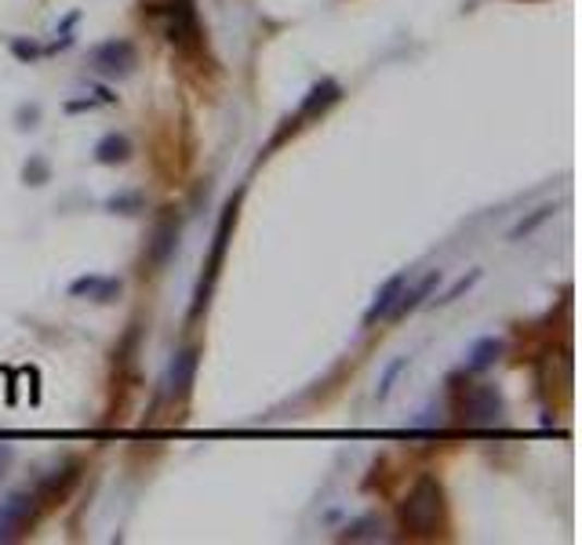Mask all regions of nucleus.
<instances>
[{
	"label": "nucleus",
	"instance_id": "f257e3e1",
	"mask_svg": "<svg viewBox=\"0 0 582 545\" xmlns=\"http://www.w3.org/2000/svg\"><path fill=\"white\" fill-rule=\"evenodd\" d=\"M397 520H401V531L415 534V538L437 534L440 523H445V487H440V480L419 476L415 487L404 495L401 509H397Z\"/></svg>",
	"mask_w": 582,
	"mask_h": 545
},
{
	"label": "nucleus",
	"instance_id": "f03ea898",
	"mask_svg": "<svg viewBox=\"0 0 582 545\" xmlns=\"http://www.w3.org/2000/svg\"><path fill=\"white\" fill-rule=\"evenodd\" d=\"M456 414L470 429H492V425H499L506 419V400L488 382H477V386L462 389V397L456 400Z\"/></svg>",
	"mask_w": 582,
	"mask_h": 545
},
{
	"label": "nucleus",
	"instance_id": "7ed1b4c3",
	"mask_svg": "<svg viewBox=\"0 0 582 545\" xmlns=\"http://www.w3.org/2000/svg\"><path fill=\"white\" fill-rule=\"evenodd\" d=\"M237 207H241V196H233V201L226 204L222 218H219V229H215L208 262H204V272H201V283H197V302H193V316H197L204 305H208L211 291H215V280H219V272H222L226 251H230V237H233V226H237Z\"/></svg>",
	"mask_w": 582,
	"mask_h": 545
},
{
	"label": "nucleus",
	"instance_id": "20e7f679",
	"mask_svg": "<svg viewBox=\"0 0 582 545\" xmlns=\"http://www.w3.org/2000/svg\"><path fill=\"white\" fill-rule=\"evenodd\" d=\"M154 19L165 40H171L175 48H190L201 37V22L197 11H193V0H160L154 8Z\"/></svg>",
	"mask_w": 582,
	"mask_h": 545
},
{
	"label": "nucleus",
	"instance_id": "39448f33",
	"mask_svg": "<svg viewBox=\"0 0 582 545\" xmlns=\"http://www.w3.org/2000/svg\"><path fill=\"white\" fill-rule=\"evenodd\" d=\"M88 65L106 81H121V76H132L135 65H138V51L132 40L124 37H113V40H102L95 44L88 51Z\"/></svg>",
	"mask_w": 582,
	"mask_h": 545
},
{
	"label": "nucleus",
	"instance_id": "423d86ee",
	"mask_svg": "<svg viewBox=\"0 0 582 545\" xmlns=\"http://www.w3.org/2000/svg\"><path fill=\"white\" fill-rule=\"evenodd\" d=\"M37 495L34 491H15V495H8L0 501V542H15L23 538V534L34 528L37 520Z\"/></svg>",
	"mask_w": 582,
	"mask_h": 545
},
{
	"label": "nucleus",
	"instance_id": "0eeeda50",
	"mask_svg": "<svg viewBox=\"0 0 582 545\" xmlns=\"http://www.w3.org/2000/svg\"><path fill=\"white\" fill-rule=\"evenodd\" d=\"M342 98V87L336 84V81H320V84H314L310 87V95L303 98V106H299V113H295V120H288V128L280 131L277 135V142L288 135V131H299L306 124V120H314V117H325L331 106H336Z\"/></svg>",
	"mask_w": 582,
	"mask_h": 545
},
{
	"label": "nucleus",
	"instance_id": "6e6552de",
	"mask_svg": "<svg viewBox=\"0 0 582 545\" xmlns=\"http://www.w3.org/2000/svg\"><path fill=\"white\" fill-rule=\"evenodd\" d=\"M440 283V269H429L426 277H419L412 288H401V299L393 302V310H390V320H404L408 313H415L419 305H423L429 299V291H434Z\"/></svg>",
	"mask_w": 582,
	"mask_h": 545
},
{
	"label": "nucleus",
	"instance_id": "1a4fd4ad",
	"mask_svg": "<svg viewBox=\"0 0 582 545\" xmlns=\"http://www.w3.org/2000/svg\"><path fill=\"white\" fill-rule=\"evenodd\" d=\"M81 480V465L77 462H70V465H62V469H56L51 476H45L40 480V487L34 491L37 495V501H45V506H51V501H62L73 491V484Z\"/></svg>",
	"mask_w": 582,
	"mask_h": 545
},
{
	"label": "nucleus",
	"instance_id": "9d476101",
	"mask_svg": "<svg viewBox=\"0 0 582 545\" xmlns=\"http://www.w3.org/2000/svg\"><path fill=\"white\" fill-rule=\"evenodd\" d=\"M193 375H197V349H182L168 367V392L171 397H186L190 386H193Z\"/></svg>",
	"mask_w": 582,
	"mask_h": 545
},
{
	"label": "nucleus",
	"instance_id": "9b49d317",
	"mask_svg": "<svg viewBox=\"0 0 582 545\" xmlns=\"http://www.w3.org/2000/svg\"><path fill=\"white\" fill-rule=\"evenodd\" d=\"M408 283V277L404 272H397V277H390L383 283V291L375 294V302L368 305V313H364V327H372L375 320H386L390 316V310H393V302L401 299V288Z\"/></svg>",
	"mask_w": 582,
	"mask_h": 545
},
{
	"label": "nucleus",
	"instance_id": "f8f14e48",
	"mask_svg": "<svg viewBox=\"0 0 582 545\" xmlns=\"http://www.w3.org/2000/svg\"><path fill=\"white\" fill-rule=\"evenodd\" d=\"M70 294L73 299H84L88 294L92 302H113L117 294H121V280H110V277H81L70 283Z\"/></svg>",
	"mask_w": 582,
	"mask_h": 545
},
{
	"label": "nucleus",
	"instance_id": "ddd939ff",
	"mask_svg": "<svg viewBox=\"0 0 582 545\" xmlns=\"http://www.w3.org/2000/svg\"><path fill=\"white\" fill-rule=\"evenodd\" d=\"M175 244H179V222L175 218H165L157 229H154V244H149V258L157 262H168V255L175 251Z\"/></svg>",
	"mask_w": 582,
	"mask_h": 545
},
{
	"label": "nucleus",
	"instance_id": "4468645a",
	"mask_svg": "<svg viewBox=\"0 0 582 545\" xmlns=\"http://www.w3.org/2000/svg\"><path fill=\"white\" fill-rule=\"evenodd\" d=\"M132 157V142L128 135H106L99 138V146H95V160L99 164H124Z\"/></svg>",
	"mask_w": 582,
	"mask_h": 545
},
{
	"label": "nucleus",
	"instance_id": "2eb2a0df",
	"mask_svg": "<svg viewBox=\"0 0 582 545\" xmlns=\"http://www.w3.org/2000/svg\"><path fill=\"white\" fill-rule=\"evenodd\" d=\"M499 353H502V342H499V338H481V342L470 349L466 367H470V371H488L495 360H499Z\"/></svg>",
	"mask_w": 582,
	"mask_h": 545
},
{
	"label": "nucleus",
	"instance_id": "dca6fc26",
	"mask_svg": "<svg viewBox=\"0 0 582 545\" xmlns=\"http://www.w3.org/2000/svg\"><path fill=\"white\" fill-rule=\"evenodd\" d=\"M379 534H383V520L379 517H368V520H357L353 528H347V534H342V538L364 542V538H379Z\"/></svg>",
	"mask_w": 582,
	"mask_h": 545
},
{
	"label": "nucleus",
	"instance_id": "f3484780",
	"mask_svg": "<svg viewBox=\"0 0 582 545\" xmlns=\"http://www.w3.org/2000/svg\"><path fill=\"white\" fill-rule=\"evenodd\" d=\"M408 367V356H401V360H393L390 367H386V375H383V382H379V397H386L390 392V386H393V378L401 375V371Z\"/></svg>",
	"mask_w": 582,
	"mask_h": 545
},
{
	"label": "nucleus",
	"instance_id": "a211bd4d",
	"mask_svg": "<svg viewBox=\"0 0 582 545\" xmlns=\"http://www.w3.org/2000/svg\"><path fill=\"white\" fill-rule=\"evenodd\" d=\"M477 280H481V272L473 269L470 277H462V280L456 283V288H451V291H448V294H445V299H440V302H451V299H459V294H462V291H470V283H477Z\"/></svg>",
	"mask_w": 582,
	"mask_h": 545
},
{
	"label": "nucleus",
	"instance_id": "6ab92c4d",
	"mask_svg": "<svg viewBox=\"0 0 582 545\" xmlns=\"http://www.w3.org/2000/svg\"><path fill=\"white\" fill-rule=\"evenodd\" d=\"M12 458H15V451L8 444H0V480H4V473H8V465H12Z\"/></svg>",
	"mask_w": 582,
	"mask_h": 545
}]
</instances>
